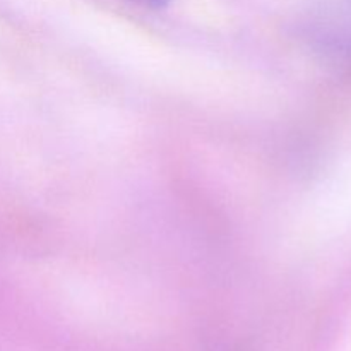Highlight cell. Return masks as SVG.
<instances>
[{"mask_svg": "<svg viewBox=\"0 0 351 351\" xmlns=\"http://www.w3.org/2000/svg\"><path fill=\"white\" fill-rule=\"evenodd\" d=\"M132 2L139 3V5H144V7H151V9H160V7L167 5L170 0H132Z\"/></svg>", "mask_w": 351, "mask_h": 351, "instance_id": "cell-1", "label": "cell"}]
</instances>
